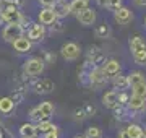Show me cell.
Returning a JSON list of instances; mask_svg holds the SVG:
<instances>
[{"mask_svg":"<svg viewBox=\"0 0 146 138\" xmlns=\"http://www.w3.org/2000/svg\"><path fill=\"white\" fill-rule=\"evenodd\" d=\"M23 36V28H21L20 23H10L8 26L3 29V39L11 42V41H15L16 37Z\"/></svg>","mask_w":146,"mask_h":138,"instance_id":"1","label":"cell"},{"mask_svg":"<svg viewBox=\"0 0 146 138\" xmlns=\"http://www.w3.org/2000/svg\"><path fill=\"white\" fill-rule=\"evenodd\" d=\"M42 70H44V62L41 58H29L25 65V72L29 76H36V75H41Z\"/></svg>","mask_w":146,"mask_h":138,"instance_id":"2","label":"cell"},{"mask_svg":"<svg viewBox=\"0 0 146 138\" xmlns=\"http://www.w3.org/2000/svg\"><path fill=\"white\" fill-rule=\"evenodd\" d=\"M62 57L65 60H75L80 57V47L75 42H68L62 47Z\"/></svg>","mask_w":146,"mask_h":138,"instance_id":"3","label":"cell"},{"mask_svg":"<svg viewBox=\"0 0 146 138\" xmlns=\"http://www.w3.org/2000/svg\"><path fill=\"white\" fill-rule=\"evenodd\" d=\"M78 20L81 25H84V26H89V25H93L94 21H96V13H94V10H91V8H84V10H81L78 13Z\"/></svg>","mask_w":146,"mask_h":138,"instance_id":"4","label":"cell"},{"mask_svg":"<svg viewBox=\"0 0 146 138\" xmlns=\"http://www.w3.org/2000/svg\"><path fill=\"white\" fill-rule=\"evenodd\" d=\"M115 21L120 23V25H127V23L131 21V11L127 8V7H119L114 13Z\"/></svg>","mask_w":146,"mask_h":138,"instance_id":"5","label":"cell"},{"mask_svg":"<svg viewBox=\"0 0 146 138\" xmlns=\"http://www.w3.org/2000/svg\"><path fill=\"white\" fill-rule=\"evenodd\" d=\"M11 44H13V49H15L16 52L20 54H25V52H29V49H31V41L29 39H26V37H16L15 41H11Z\"/></svg>","mask_w":146,"mask_h":138,"instance_id":"6","label":"cell"},{"mask_svg":"<svg viewBox=\"0 0 146 138\" xmlns=\"http://www.w3.org/2000/svg\"><path fill=\"white\" fill-rule=\"evenodd\" d=\"M55 20H57V15L54 13L52 8H44L39 13V21H41V25H52Z\"/></svg>","mask_w":146,"mask_h":138,"instance_id":"7","label":"cell"},{"mask_svg":"<svg viewBox=\"0 0 146 138\" xmlns=\"http://www.w3.org/2000/svg\"><path fill=\"white\" fill-rule=\"evenodd\" d=\"M2 18H3L7 23H20L21 13L16 10V8H7V10L2 13Z\"/></svg>","mask_w":146,"mask_h":138,"instance_id":"8","label":"cell"},{"mask_svg":"<svg viewBox=\"0 0 146 138\" xmlns=\"http://www.w3.org/2000/svg\"><path fill=\"white\" fill-rule=\"evenodd\" d=\"M44 34H46V31H44V25H36V26H33L31 29H29V34H28V39L29 41H39V39H42L44 37Z\"/></svg>","mask_w":146,"mask_h":138,"instance_id":"9","label":"cell"},{"mask_svg":"<svg viewBox=\"0 0 146 138\" xmlns=\"http://www.w3.org/2000/svg\"><path fill=\"white\" fill-rule=\"evenodd\" d=\"M146 104V99L145 98H140V96H131L130 99H128V107L130 109H133V111H140V109H143Z\"/></svg>","mask_w":146,"mask_h":138,"instance_id":"10","label":"cell"},{"mask_svg":"<svg viewBox=\"0 0 146 138\" xmlns=\"http://www.w3.org/2000/svg\"><path fill=\"white\" fill-rule=\"evenodd\" d=\"M104 81H106V73H104L102 68H96L93 73H91V83H93V85L99 86V85H102Z\"/></svg>","mask_w":146,"mask_h":138,"instance_id":"11","label":"cell"},{"mask_svg":"<svg viewBox=\"0 0 146 138\" xmlns=\"http://www.w3.org/2000/svg\"><path fill=\"white\" fill-rule=\"evenodd\" d=\"M117 102H119V98H117V93L115 91H109V93H106L104 94V106L112 109V107L117 106Z\"/></svg>","mask_w":146,"mask_h":138,"instance_id":"12","label":"cell"},{"mask_svg":"<svg viewBox=\"0 0 146 138\" xmlns=\"http://www.w3.org/2000/svg\"><path fill=\"white\" fill-rule=\"evenodd\" d=\"M88 7V2L86 0H73L72 3L68 5V8H70V13H75V15H78L81 10H84Z\"/></svg>","mask_w":146,"mask_h":138,"instance_id":"13","label":"cell"},{"mask_svg":"<svg viewBox=\"0 0 146 138\" xmlns=\"http://www.w3.org/2000/svg\"><path fill=\"white\" fill-rule=\"evenodd\" d=\"M20 133L23 135V138H31V137H36L37 133V128L31 123H25L23 127L20 128Z\"/></svg>","mask_w":146,"mask_h":138,"instance_id":"14","label":"cell"},{"mask_svg":"<svg viewBox=\"0 0 146 138\" xmlns=\"http://www.w3.org/2000/svg\"><path fill=\"white\" fill-rule=\"evenodd\" d=\"M130 49L131 52H140V50H146V44L141 41V37H131L130 39Z\"/></svg>","mask_w":146,"mask_h":138,"instance_id":"15","label":"cell"},{"mask_svg":"<svg viewBox=\"0 0 146 138\" xmlns=\"http://www.w3.org/2000/svg\"><path fill=\"white\" fill-rule=\"evenodd\" d=\"M39 111H41L42 119H49V117L54 114V104L52 102H49V101L42 102L41 106H39Z\"/></svg>","mask_w":146,"mask_h":138,"instance_id":"16","label":"cell"},{"mask_svg":"<svg viewBox=\"0 0 146 138\" xmlns=\"http://www.w3.org/2000/svg\"><path fill=\"white\" fill-rule=\"evenodd\" d=\"M120 72V64L117 60H109L104 67V73L107 75H117Z\"/></svg>","mask_w":146,"mask_h":138,"instance_id":"17","label":"cell"},{"mask_svg":"<svg viewBox=\"0 0 146 138\" xmlns=\"http://www.w3.org/2000/svg\"><path fill=\"white\" fill-rule=\"evenodd\" d=\"M127 133H128V137L130 138H143V128L140 125H128L127 127Z\"/></svg>","mask_w":146,"mask_h":138,"instance_id":"18","label":"cell"},{"mask_svg":"<svg viewBox=\"0 0 146 138\" xmlns=\"http://www.w3.org/2000/svg\"><path fill=\"white\" fill-rule=\"evenodd\" d=\"M127 81H128V86H133V85H136V83L145 81V76H143V73H140V72H131V73L127 76Z\"/></svg>","mask_w":146,"mask_h":138,"instance_id":"19","label":"cell"},{"mask_svg":"<svg viewBox=\"0 0 146 138\" xmlns=\"http://www.w3.org/2000/svg\"><path fill=\"white\" fill-rule=\"evenodd\" d=\"M52 10H54V13H55L57 16H65L67 13H70V8H68L67 3H57V2H55Z\"/></svg>","mask_w":146,"mask_h":138,"instance_id":"20","label":"cell"},{"mask_svg":"<svg viewBox=\"0 0 146 138\" xmlns=\"http://www.w3.org/2000/svg\"><path fill=\"white\" fill-rule=\"evenodd\" d=\"M131 88H133V94L135 96H140V98H145L146 99V81L136 83V85H133Z\"/></svg>","mask_w":146,"mask_h":138,"instance_id":"21","label":"cell"},{"mask_svg":"<svg viewBox=\"0 0 146 138\" xmlns=\"http://www.w3.org/2000/svg\"><path fill=\"white\" fill-rule=\"evenodd\" d=\"M13 109V101L8 99V98H3V99H0V111L2 112H10Z\"/></svg>","mask_w":146,"mask_h":138,"instance_id":"22","label":"cell"},{"mask_svg":"<svg viewBox=\"0 0 146 138\" xmlns=\"http://www.w3.org/2000/svg\"><path fill=\"white\" fill-rule=\"evenodd\" d=\"M102 133H101V128L98 127H89L86 130V138H101Z\"/></svg>","mask_w":146,"mask_h":138,"instance_id":"23","label":"cell"},{"mask_svg":"<svg viewBox=\"0 0 146 138\" xmlns=\"http://www.w3.org/2000/svg\"><path fill=\"white\" fill-rule=\"evenodd\" d=\"M133 58H135L136 64L145 65V64H146V50H140V52H135V54H133Z\"/></svg>","mask_w":146,"mask_h":138,"instance_id":"24","label":"cell"},{"mask_svg":"<svg viewBox=\"0 0 146 138\" xmlns=\"http://www.w3.org/2000/svg\"><path fill=\"white\" fill-rule=\"evenodd\" d=\"M114 85L119 86V88H127L128 86V81H127V76H115L114 78Z\"/></svg>","mask_w":146,"mask_h":138,"instance_id":"25","label":"cell"},{"mask_svg":"<svg viewBox=\"0 0 146 138\" xmlns=\"http://www.w3.org/2000/svg\"><path fill=\"white\" fill-rule=\"evenodd\" d=\"M106 7H107V8H110V10H117V8H119V7H122L120 5V0H107V3H106Z\"/></svg>","mask_w":146,"mask_h":138,"instance_id":"26","label":"cell"},{"mask_svg":"<svg viewBox=\"0 0 146 138\" xmlns=\"http://www.w3.org/2000/svg\"><path fill=\"white\" fill-rule=\"evenodd\" d=\"M54 128V125L50 122H39V130H41V132H49V130H52Z\"/></svg>","mask_w":146,"mask_h":138,"instance_id":"27","label":"cell"},{"mask_svg":"<svg viewBox=\"0 0 146 138\" xmlns=\"http://www.w3.org/2000/svg\"><path fill=\"white\" fill-rule=\"evenodd\" d=\"M31 119H34V120H39V122H41L42 115H41V111H39V107H36V109H33V111H31Z\"/></svg>","mask_w":146,"mask_h":138,"instance_id":"28","label":"cell"},{"mask_svg":"<svg viewBox=\"0 0 146 138\" xmlns=\"http://www.w3.org/2000/svg\"><path fill=\"white\" fill-rule=\"evenodd\" d=\"M46 138H58L57 127H54L52 130H49V132H46Z\"/></svg>","mask_w":146,"mask_h":138,"instance_id":"29","label":"cell"},{"mask_svg":"<svg viewBox=\"0 0 146 138\" xmlns=\"http://www.w3.org/2000/svg\"><path fill=\"white\" fill-rule=\"evenodd\" d=\"M42 5H46V7H50V5H54L55 3V0H39Z\"/></svg>","mask_w":146,"mask_h":138,"instance_id":"30","label":"cell"},{"mask_svg":"<svg viewBox=\"0 0 146 138\" xmlns=\"http://www.w3.org/2000/svg\"><path fill=\"white\" fill-rule=\"evenodd\" d=\"M119 138H130V137H128L127 130H120V132H119Z\"/></svg>","mask_w":146,"mask_h":138,"instance_id":"31","label":"cell"},{"mask_svg":"<svg viewBox=\"0 0 146 138\" xmlns=\"http://www.w3.org/2000/svg\"><path fill=\"white\" fill-rule=\"evenodd\" d=\"M135 5H138V7H146V0H135Z\"/></svg>","mask_w":146,"mask_h":138,"instance_id":"32","label":"cell"},{"mask_svg":"<svg viewBox=\"0 0 146 138\" xmlns=\"http://www.w3.org/2000/svg\"><path fill=\"white\" fill-rule=\"evenodd\" d=\"M98 3H99L101 7H104L106 3H107V0H98Z\"/></svg>","mask_w":146,"mask_h":138,"instance_id":"33","label":"cell"},{"mask_svg":"<svg viewBox=\"0 0 146 138\" xmlns=\"http://www.w3.org/2000/svg\"><path fill=\"white\" fill-rule=\"evenodd\" d=\"M2 21H3V18H2V13H0V25H2Z\"/></svg>","mask_w":146,"mask_h":138,"instance_id":"34","label":"cell"},{"mask_svg":"<svg viewBox=\"0 0 146 138\" xmlns=\"http://www.w3.org/2000/svg\"><path fill=\"white\" fill-rule=\"evenodd\" d=\"M75 138H86V137H75Z\"/></svg>","mask_w":146,"mask_h":138,"instance_id":"35","label":"cell"},{"mask_svg":"<svg viewBox=\"0 0 146 138\" xmlns=\"http://www.w3.org/2000/svg\"><path fill=\"white\" fill-rule=\"evenodd\" d=\"M31 138H36V137H31Z\"/></svg>","mask_w":146,"mask_h":138,"instance_id":"36","label":"cell"},{"mask_svg":"<svg viewBox=\"0 0 146 138\" xmlns=\"http://www.w3.org/2000/svg\"><path fill=\"white\" fill-rule=\"evenodd\" d=\"M86 2H88V0H86Z\"/></svg>","mask_w":146,"mask_h":138,"instance_id":"37","label":"cell"}]
</instances>
